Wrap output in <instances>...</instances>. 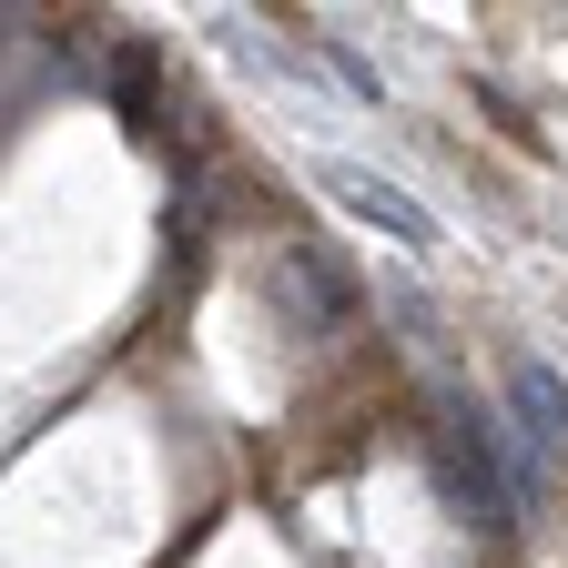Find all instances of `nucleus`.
<instances>
[{
    "instance_id": "7ed1b4c3",
    "label": "nucleus",
    "mask_w": 568,
    "mask_h": 568,
    "mask_svg": "<svg viewBox=\"0 0 568 568\" xmlns=\"http://www.w3.org/2000/svg\"><path fill=\"white\" fill-rule=\"evenodd\" d=\"M284 295L305 305V325H345V315H355V274H345L335 254L295 244V254H284Z\"/></svg>"
},
{
    "instance_id": "f257e3e1",
    "label": "nucleus",
    "mask_w": 568,
    "mask_h": 568,
    "mask_svg": "<svg viewBox=\"0 0 568 568\" xmlns=\"http://www.w3.org/2000/svg\"><path fill=\"white\" fill-rule=\"evenodd\" d=\"M426 457H437V487H447V508L467 518V528H497L508 518V457H497V426L467 406V396H447L437 406V426H426Z\"/></svg>"
},
{
    "instance_id": "f03ea898",
    "label": "nucleus",
    "mask_w": 568,
    "mask_h": 568,
    "mask_svg": "<svg viewBox=\"0 0 568 568\" xmlns=\"http://www.w3.org/2000/svg\"><path fill=\"white\" fill-rule=\"evenodd\" d=\"M508 437H518V497H528L538 467L568 447V386L538 366V355H518V366H508Z\"/></svg>"
},
{
    "instance_id": "20e7f679",
    "label": "nucleus",
    "mask_w": 568,
    "mask_h": 568,
    "mask_svg": "<svg viewBox=\"0 0 568 568\" xmlns=\"http://www.w3.org/2000/svg\"><path fill=\"white\" fill-rule=\"evenodd\" d=\"M325 193H335V203H355V213H366V224L406 234V244H437V224H426V213H416L406 193H386V183H376L366 163H335V173H325Z\"/></svg>"
}]
</instances>
